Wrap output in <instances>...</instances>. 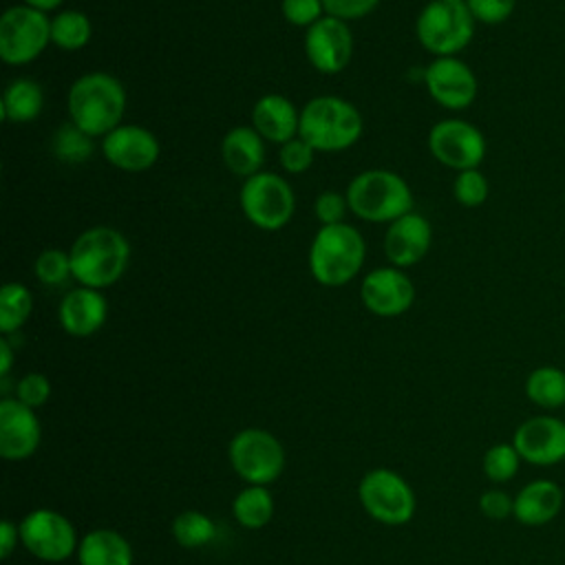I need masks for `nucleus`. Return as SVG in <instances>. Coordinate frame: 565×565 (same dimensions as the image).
I'll use <instances>...</instances> for the list:
<instances>
[{
    "instance_id": "obj_34",
    "label": "nucleus",
    "mask_w": 565,
    "mask_h": 565,
    "mask_svg": "<svg viewBox=\"0 0 565 565\" xmlns=\"http://www.w3.org/2000/svg\"><path fill=\"white\" fill-rule=\"evenodd\" d=\"M488 192H490L488 179L477 168L457 172L452 183V194L457 203H461L463 207H479L481 203H486Z\"/></svg>"
},
{
    "instance_id": "obj_1",
    "label": "nucleus",
    "mask_w": 565,
    "mask_h": 565,
    "mask_svg": "<svg viewBox=\"0 0 565 565\" xmlns=\"http://www.w3.org/2000/svg\"><path fill=\"white\" fill-rule=\"evenodd\" d=\"M66 108L71 124L88 137H106L110 130L121 126L126 113V88L106 71L84 73L71 84Z\"/></svg>"
},
{
    "instance_id": "obj_29",
    "label": "nucleus",
    "mask_w": 565,
    "mask_h": 565,
    "mask_svg": "<svg viewBox=\"0 0 565 565\" xmlns=\"http://www.w3.org/2000/svg\"><path fill=\"white\" fill-rule=\"evenodd\" d=\"M33 311V294L22 282H4L0 289V331L15 333Z\"/></svg>"
},
{
    "instance_id": "obj_45",
    "label": "nucleus",
    "mask_w": 565,
    "mask_h": 565,
    "mask_svg": "<svg viewBox=\"0 0 565 565\" xmlns=\"http://www.w3.org/2000/svg\"><path fill=\"white\" fill-rule=\"evenodd\" d=\"M461 2H466V0H461Z\"/></svg>"
},
{
    "instance_id": "obj_42",
    "label": "nucleus",
    "mask_w": 565,
    "mask_h": 565,
    "mask_svg": "<svg viewBox=\"0 0 565 565\" xmlns=\"http://www.w3.org/2000/svg\"><path fill=\"white\" fill-rule=\"evenodd\" d=\"M18 541H20V527L13 521L4 519L0 523V556L9 558L11 552L18 547Z\"/></svg>"
},
{
    "instance_id": "obj_6",
    "label": "nucleus",
    "mask_w": 565,
    "mask_h": 565,
    "mask_svg": "<svg viewBox=\"0 0 565 565\" xmlns=\"http://www.w3.org/2000/svg\"><path fill=\"white\" fill-rule=\"evenodd\" d=\"M475 22L466 2L430 0L417 15L415 35L424 51L435 57H450L470 44Z\"/></svg>"
},
{
    "instance_id": "obj_23",
    "label": "nucleus",
    "mask_w": 565,
    "mask_h": 565,
    "mask_svg": "<svg viewBox=\"0 0 565 565\" xmlns=\"http://www.w3.org/2000/svg\"><path fill=\"white\" fill-rule=\"evenodd\" d=\"M221 157L230 172L247 179L263 172L265 139L254 126H234L221 141Z\"/></svg>"
},
{
    "instance_id": "obj_41",
    "label": "nucleus",
    "mask_w": 565,
    "mask_h": 565,
    "mask_svg": "<svg viewBox=\"0 0 565 565\" xmlns=\"http://www.w3.org/2000/svg\"><path fill=\"white\" fill-rule=\"evenodd\" d=\"M377 4L380 0H322L324 13L344 22L369 15Z\"/></svg>"
},
{
    "instance_id": "obj_14",
    "label": "nucleus",
    "mask_w": 565,
    "mask_h": 565,
    "mask_svg": "<svg viewBox=\"0 0 565 565\" xmlns=\"http://www.w3.org/2000/svg\"><path fill=\"white\" fill-rule=\"evenodd\" d=\"M512 446L530 466H556L565 461V419L554 415L527 417L516 426Z\"/></svg>"
},
{
    "instance_id": "obj_27",
    "label": "nucleus",
    "mask_w": 565,
    "mask_h": 565,
    "mask_svg": "<svg viewBox=\"0 0 565 565\" xmlns=\"http://www.w3.org/2000/svg\"><path fill=\"white\" fill-rule=\"evenodd\" d=\"M232 514L247 530L265 527L274 516V497L267 486H247L232 501Z\"/></svg>"
},
{
    "instance_id": "obj_40",
    "label": "nucleus",
    "mask_w": 565,
    "mask_h": 565,
    "mask_svg": "<svg viewBox=\"0 0 565 565\" xmlns=\"http://www.w3.org/2000/svg\"><path fill=\"white\" fill-rule=\"evenodd\" d=\"M479 510L486 519H492V521L510 519L514 512V497H510L505 490L490 488V490L481 492Z\"/></svg>"
},
{
    "instance_id": "obj_22",
    "label": "nucleus",
    "mask_w": 565,
    "mask_h": 565,
    "mask_svg": "<svg viewBox=\"0 0 565 565\" xmlns=\"http://www.w3.org/2000/svg\"><path fill=\"white\" fill-rule=\"evenodd\" d=\"M563 508V488L552 479H534L514 494L512 516L527 527H539L558 516Z\"/></svg>"
},
{
    "instance_id": "obj_24",
    "label": "nucleus",
    "mask_w": 565,
    "mask_h": 565,
    "mask_svg": "<svg viewBox=\"0 0 565 565\" xmlns=\"http://www.w3.org/2000/svg\"><path fill=\"white\" fill-rule=\"evenodd\" d=\"M79 565H132V547L110 527L90 530L77 545Z\"/></svg>"
},
{
    "instance_id": "obj_35",
    "label": "nucleus",
    "mask_w": 565,
    "mask_h": 565,
    "mask_svg": "<svg viewBox=\"0 0 565 565\" xmlns=\"http://www.w3.org/2000/svg\"><path fill=\"white\" fill-rule=\"evenodd\" d=\"M313 157H316V148L311 143H307L300 135L294 137L291 141L282 143L280 152H278L280 166L289 174L307 172L311 168V163H313Z\"/></svg>"
},
{
    "instance_id": "obj_33",
    "label": "nucleus",
    "mask_w": 565,
    "mask_h": 565,
    "mask_svg": "<svg viewBox=\"0 0 565 565\" xmlns=\"http://www.w3.org/2000/svg\"><path fill=\"white\" fill-rule=\"evenodd\" d=\"M33 269L42 285H49V287L64 285L73 276L71 254L64 249H57V247H49L38 254Z\"/></svg>"
},
{
    "instance_id": "obj_4",
    "label": "nucleus",
    "mask_w": 565,
    "mask_h": 565,
    "mask_svg": "<svg viewBox=\"0 0 565 565\" xmlns=\"http://www.w3.org/2000/svg\"><path fill=\"white\" fill-rule=\"evenodd\" d=\"M364 121L360 110L344 97L320 95L300 110L298 135L316 148V152H342L362 135Z\"/></svg>"
},
{
    "instance_id": "obj_5",
    "label": "nucleus",
    "mask_w": 565,
    "mask_h": 565,
    "mask_svg": "<svg viewBox=\"0 0 565 565\" xmlns=\"http://www.w3.org/2000/svg\"><path fill=\"white\" fill-rule=\"evenodd\" d=\"M349 210L371 223H393L413 212V192L397 172L373 168L355 174L347 185Z\"/></svg>"
},
{
    "instance_id": "obj_28",
    "label": "nucleus",
    "mask_w": 565,
    "mask_h": 565,
    "mask_svg": "<svg viewBox=\"0 0 565 565\" xmlns=\"http://www.w3.org/2000/svg\"><path fill=\"white\" fill-rule=\"evenodd\" d=\"M93 24L86 13L77 9L57 11L51 18V44L62 51H79L90 42Z\"/></svg>"
},
{
    "instance_id": "obj_12",
    "label": "nucleus",
    "mask_w": 565,
    "mask_h": 565,
    "mask_svg": "<svg viewBox=\"0 0 565 565\" xmlns=\"http://www.w3.org/2000/svg\"><path fill=\"white\" fill-rule=\"evenodd\" d=\"M430 154L457 172L477 168L486 157V139L477 126L463 119H441L428 132Z\"/></svg>"
},
{
    "instance_id": "obj_11",
    "label": "nucleus",
    "mask_w": 565,
    "mask_h": 565,
    "mask_svg": "<svg viewBox=\"0 0 565 565\" xmlns=\"http://www.w3.org/2000/svg\"><path fill=\"white\" fill-rule=\"evenodd\" d=\"M20 543L22 547L40 561L62 563L77 554V532L71 519L51 508L31 510L20 521Z\"/></svg>"
},
{
    "instance_id": "obj_19",
    "label": "nucleus",
    "mask_w": 565,
    "mask_h": 565,
    "mask_svg": "<svg viewBox=\"0 0 565 565\" xmlns=\"http://www.w3.org/2000/svg\"><path fill=\"white\" fill-rule=\"evenodd\" d=\"M430 241L433 227L426 216L408 212L388 223L384 234V254L393 267H413L428 254Z\"/></svg>"
},
{
    "instance_id": "obj_43",
    "label": "nucleus",
    "mask_w": 565,
    "mask_h": 565,
    "mask_svg": "<svg viewBox=\"0 0 565 565\" xmlns=\"http://www.w3.org/2000/svg\"><path fill=\"white\" fill-rule=\"evenodd\" d=\"M13 364V349L7 338H0V375L7 377Z\"/></svg>"
},
{
    "instance_id": "obj_39",
    "label": "nucleus",
    "mask_w": 565,
    "mask_h": 565,
    "mask_svg": "<svg viewBox=\"0 0 565 565\" xmlns=\"http://www.w3.org/2000/svg\"><path fill=\"white\" fill-rule=\"evenodd\" d=\"M466 4L477 22L501 24L512 15L516 0H466Z\"/></svg>"
},
{
    "instance_id": "obj_18",
    "label": "nucleus",
    "mask_w": 565,
    "mask_h": 565,
    "mask_svg": "<svg viewBox=\"0 0 565 565\" xmlns=\"http://www.w3.org/2000/svg\"><path fill=\"white\" fill-rule=\"evenodd\" d=\"M42 439L35 408L15 397L0 399V455L7 461L29 459Z\"/></svg>"
},
{
    "instance_id": "obj_13",
    "label": "nucleus",
    "mask_w": 565,
    "mask_h": 565,
    "mask_svg": "<svg viewBox=\"0 0 565 565\" xmlns=\"http://www.w3.org/2000/svg\"><path fill=\"white\" fill-rule=\"evenodd\" d=\"M305 55L318 73L333 75L344 71L353 57V31L349 22L322 15L305 29Z\"/></svg>"
},
{
    "instance_id": "obj_8",
    "label": "nucleus",
    "mask_w": 565,
    "mask_h": 565,
    "mask_svg": "<svg viewBox=\"0 0 565 565\" xmlns=\"http://www.w3.org/2000/svg\"><path fill=\"white\" fill-rule=\"evenodd\" d=\"M51 44V18L29 4L9 7L0 15V57L9 66H24Z\"/></svg>"
},
{
    "instance_id": "obj_37",
    "label": "nucleus",
    "mask_w": 565,
    "mask_h": 565,
    "mask_svg": "<svg viewBox=\"0 0 565 565\" xmlns=\"http://www.w3.org/2000/svg\"><path fill=\"white\" fill-rule=\"evenodd\" d=\"M280 11L289 24L302 26V29H309L313 22L327 15L322 0H282Z\"/></svg>"
},
{
    "instance_id": "obj_32",
    "label": "nucleus",
    "mask_w": 565,
    "mask_h": 565,
    "mask_svg": "<svg viewBox=\"0 0 565 565\" xmlns=\"http://www.w3.org/2000/svg\"><path fill=\"white\" fill-rule=\"evenodd\" d=\"M93 137L79 130L75 124H64L53 137V152L64 163H82L93 154Z\"/></svg>"
},
{
    "instance_id": "obj_10",
    "label": "nucleus",
    "mask_w": 565,
    "mask_h": 565,
    "mask_svg": "<svg viewBox=\"0 0 565 565\" xmlns=\"http://www.w3.org/2000/svg\"><path fill=\"white\" fill-rule=\"evenodd\" d=\"M364 512L384 525H404L415 514V492L408 481L388 468L369 470L358 486Z\"/></svg>"
},
{
    "instance_id": "obj_2",
    "label": "nucleus",
    "mask_w": 565,
    "mask_h": 565,
    "mask_svg": "<svg viewBox=\"0 0 565 565\" xmlns=\"http://www.w3.org/2000/svg\"><path fill=\"white\" fill-rule=\"evenodd\" d=\"M71 271L82 287L106 289L115 285L130 260L128 238L108 225L84 230L71 245Z\"/></svg>"
},
{
    "instance_id": "obj_7",
    "label": "nucleus",
    "mask_w": 565,
    "mask_h": 565,
    "mask_svg": "<svg viewBox=\"0 0 565 565\" xmlns=\"http://www.w3.org/2000/svg\"><path fill=\"white\" fill-rule=\"evenodd\" d=\"M238 203L245 218L265 232L282 230L296 210V196L287 179L267 170L243 181Z\"/></svg>"
},
{
    "instance_id": "obj_9",
    "label": "nucleus",
    "mask_w": 565,
    "mask_h": 565,
    "mask_svg": "<svg viewBox=\"0 0 565 565\" xmlns=\"http://www.w3.org/2000/svg\"><path fill=\"white\" fill-rule=\"evenodd\" d=\"M234 472L247 486H269L285 470L282 444L263 428H245L236 433L227 448Z\"/></svg>"
},
{
    "instance_id": "obj_44",
    "label": "nucleus",
    "mask_w": 565,
    "mask_h": 565,
    "mask_svg": "<svg viewBox=\"0 0 565 565\" xmlns=\"http://www.w3.org/2000/svg\"><path fill=\"white\" fill-rule=\"evenodd\" d=\"M62 2H64V0H24V4H29V7L38 9V11H44V13L57 9Z\"/></svg>"
},
{
    "instance_id": "obj_26",
    "label": "nucleus",
    "mask_w": 565,
    "mask_h": 565,
    "mask_svg": "<svg viewBox=\"0 0 565 565\" xmlns=\"http://www.w3.org/2000/svg\"><path fill=\"white\" fill-rule=\"evenodd\" d=\"M525 395L532 404L545 411L565 406V371L552 364L536 366L525 380Z\"/></svg>"
},
{
    "instance_id": "obj_31",
    "label": "nucleus",
    "mask_w": 565,
    "mask_h": 565,
    "mask_svg": "<svg viewBox=\"0 0 565 565\" xmlns=\"http://www.w3.org/2000/svg\"><path fill=\"white\" fill-rule=\"evenodd\" d=\"M521 455L516 452V448L510 444H494L486 450L481 468L483 475L492 481V483H505L510 479L516 477L519 468H521Z\"/></svg>"
},
{
    "instance_id": "obj_17",
    "label": "nucleus",
    "mask_w": 565,
    "mask_h": 565,
    "mask_svg": "<svg viewBox=\"0 0 565 565\" xmlns=\"http://www.w3.org/2000/svg\"><path fill=\"white\" fill-rule=\"evenodd\" d=\"M106 161L124 172L150 170L161 154L159 139L143 126L121 124L102 139Z\"/></svg>"
},
{
    "instance_id": "obj_25",
    "label": "nucleus",
    "mask_w": 565,
    "mask_h": 565,
    "mask_svg": "<svg viewBox=\"0 0 565 565\" xmlns=\"http://www.w3.org/2000/svg\"><path fill=\"white\" fill-rule=\"evenodd\" d=\"M42 106H44L42 86L31 77H18L2 93L0 117L9 124H29L40 117Z\"/></svg>"
},
{
    "instance_id": "obj_36",
    "label": "nucleus",
    "mask_w": 565,
    "mask_h": 565,
    "mask_svg": "<svg viewBox=\"0 0 565 565\" xmlns=\"http://www.w3.org/2000/svg\"><path fill=\"white\" fill-rule=\"evenodd\" d=\"M49 397H51V382L44 373H38V371L26 373L15 384V399H20L31 408L44 406Z\"/></svg>"
},
{
    "instance_id": "obj_3",
    "label": "nucleus",
    "mask_w": 565,
    "mask_h": 565,
    "mask_svg": "<svg viewBox=\"0 0 565 565\" xmlns=\"http://www.w3.org/2000/svg\"><path fill=\"white\" fill-rule=\"evenodd\" d=\"M366 256V245L360 234L349 223L320 225L309 245V271L316 282L324 287H342L351 282Z\"/></svg>"
},
{
    "instance_id": "obj_38",
    "label": "nucleus",
    "mask_w": 565,
    "mask_h": 565,
    "mask_svg": "<svg viewBox=\"0 0 565 565\" xmlns=\"http://www.w3.org/2000/svg\"><path fill=\"white\" fill-rule=\"evenodd\" d=\"M349 210L347 203V194L327 190L322 194L316 196L313 201V214L322 225H335V223H344V214Z\"/></svg>"
},
{
    "instance_id": "obj_15",
    "label": "nucleus",
    "mask_w": 565,
    "mask_h": 565,
    "mask_svg": "<svg viewBox=\"0 0 565 565\" xmlns=\"http://www.w3.org/2000/svg\"><path fill=\"white\" fill-rule=\"evenodd\" d=\"M362 305L380 318H395L411 309L415 300L413 280L393 265L371 269L360 282Z\"/></svg>"
},
{
    "instance_id": "obj_30",
    "label": "nucleus",
    "mask_w": 565,
    "mask_h": 565,
    "mask_svg": "<svg viewBox=\"0 0 565 565\" xmlns=\"http://www.w3.org/2000/svg\"><path fill=\"white\" fill-rule=\"evenodd\" d=\"M172 536L181 547L199 550L214 541L216 523L199 510H183L172 519Z\"/></svg>"
},
{
    "instance_id": "obj_20",
    "label": "nucleus",
    "mask_w": 565,
    "mask_h": 565,
    "mask_svg": "<svg viewBox=\"0 0 565 565\" xmlns=\"http://www.w3.org/2000/svg\"><path fill=\"white\" fill-rule=\"evenodd\" d=\"M62 329L73 338H88L97 333L108 318V300L99 289L75 287L64 294L57 307Z\"/></svg>"
},
{
    "instance_id": "obj_16",
    "label": "nucleus",
    "mask_w": 565,
    "mask_h": 565,
    "mask_svg": "<svg viewBox=\"0 0 565 565\" xmlns=\"http://www.w3.org/2000/svg\"><path fill=\"white\" fill-rule=\"evenodd\" d=\"M428 95L448 110H463L477 97V77L459 57H435L424 71Z\"/></svg>"
},
{
    "instance_id": "obj_21",
    "label": "nucleus",
    "mask_w": 565,
    "mask_h": 565,
    "mask_svg": "<svg viewBox=\"0 0 565 565\" xmlns=\"http://www.w3.org/2000/svg\"><path fill=\"white\" fill-rule=\"evenodd\" d=\"M252 126L265 141L282 146L298 137L300 113L285 95L269 93L256 99L252 108Z\"/></svg>"
}]
</instances>
